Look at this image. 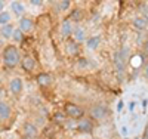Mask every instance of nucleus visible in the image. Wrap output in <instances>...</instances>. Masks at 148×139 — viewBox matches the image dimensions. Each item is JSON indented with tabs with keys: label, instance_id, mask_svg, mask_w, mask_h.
Masks as SVG:
<instances>
[{
	"label": "nucleus",
	"instance_id": "obj_1",
	"mask_svg": "<svg viewBox=\"0 0 148 139\" xmlns=\"http://www.w3.org/2000/svg\"><path fill=\"white\" fill-rule=\"evenodd\" d=\"M2 59H3V64L8 68H15L21 64V53H19V49L15 45H8L5 46L3 52H2Z\"/></svg>",
	"mask_w": 148,
	"mask_h": 139
},
{
	"label": "nucleus",
	"instance_id": "obj_2",
	"mask_svg": "<svg viewBox=\"0 0 148 139\" xmlns=\"http://www.w3.org/2000/svg\"><path fill=\"white\" fill-rule=\"evenodd\" d=\"M126 56H127V47H123L114 53V68L117 73V79L123 81L125 77V67H126Z\"/></svg>",
	"mask_w": 148,
	"mask_h": 139
},
{
	"label": "nucleus",
	"instance_id": "obj_3",
	"mask_svg": "<svg viewBox=\"0 0 148 139\" xmlns=\"http://www.w3.org/2000/svg\"><path fill=\"white\" fill-rule=\"evenodd\" d=\"M64 112L68 118H73V120H82L84 117V110L74 102H67L64 105Z\"/></svg>",
	"mask_w": 148,
	"mask_h": 139
},
{
	"label": "nucleus",
	"instance_id": "obj_4",
	"mask_svg": "<svg viewBox=\"0 0 148 139\" xmlns=\"http://www.w3.org/2000/svg\"><path fill=\"white\" fill-rule=\"evenodd\" d=\"M89 114H90V117H92L93 120L101 121V120H104V118L108 117L110 110H108L105 105H102V104H96V105H93V107L89 110Z\"/></svg>",
	"mask_w": 148,
	"mask_h": 139
},
{
	"label": "nucleus",
	"instance_id": "obj_5",
	"mask_svg": "<svg viewBox=\"0 0 148 139\" xmlns=\"http://www.w3.org/2000/svg\"><path fill=\"white\" fill-rule=\"evenodd\" d=\"M21 133H22V138L24 139H36L37 135H39V129H37V126L34 123L25 121V123L22 124Z\"/></svg>",
	"mask_w": 148,
	"mask_h": 139
},
{
	"label": "nucleus",
	"instance_id": "obj_6",
	"mask_svg": "<svg viewBox=\"0 0 148 139\" xmlns=\"http://www.w3.org/2000/svg\"><path fill=\"white\" fill-rule=\"evenodd\" d=\"M12 107L9 105L8 101L5 99H0V121H9L12 118Z\"/></svg>",
	"mask_w": 148,
	"mask_h": 139
},
{
	"label": "nucleus",
	"instance_id": "obj_7",
	"mask_svg": "<svg viewBox=\"0 0 148 139\" xmlns=\"http://www.w3.org/2000/svg\"><path fill=\"white\" fill-rule=\"evenodd\" d=\"M18 28L25 34V33H31L34 30V21L31 16H21L18 21Z\"/></svg>",
	"mask_w": 148,
	"mask_h": 139
},
{
	"label": "nucleus",
	"instance_id": "obj_8",
	"mask_svg": "<svg viewBox=\"0 0 148 139\" xmlns=\"http://www.w3.org/2000/svg\"><path fill=\"white\" fill-rule=\"evenodd\" d=\"M8 89H9V92H10L12 95L18 96V95H21V93H22V89H24V83H22V80H21L19 77H14V79H10V81H9V86H8Z\"/></svg>",
	"mask_w": 148,
	"mask_h": 139
},
{
	"label": "nucleus",
	"instance_id": "obj_9",
	"mask_svg": "<svg viewBox=\"0 0 148 139\" xmlns=\"http://www.w3.org/2000/svg\"><path fill=\"white\" fill-rule=\"evenodd\" d=\"M59 33H61V37H62V39H68L70 36H73V33H74V25H73V22H71L68 18H64V19H62V22H61V30H59Z\"/></svg>",
	"mask_w": 148,
	"mask_h": 139
},
{
	"label": "nucleus",
	"instance_id": "obj_10",
	"mask_svg": "<svg viewBox=\"0 0 148 139\" xmlns=\"http://www.w3.org/2000/svg\"><path fill=\"white\" fill-rule=\"evenodd\" d=\"M21 67H22V70L24 71H27V73H33L34 70H36V61H34V58L33 56H30V55H25L24 58H21V64H19Z\"/></svg>",
	"mask_w": 148,
	"mask_h": 139
},
{
	"label": "nucleus",
	"instance_id": "obj_11",
	"mask_svg": "<svg viewBox=\"0 0 148 139\" xmlns=\"http://www.w3.org/2000/svg\"><path fill=\"white\" fill-rule=\"evenodd\" d=\"M65 53L70 56H77L80 53V43H77L76 40H68L65 43Z\"/></svg>",
	"mask_w": 148,
	"mask_h": 139
},
{
	"label": "nucleus",
	"instance_id": "obj_12",
	"mask_svg": "<svg viewBox=\"0 0 148 139\" xmlns=\"http://www.w3.org/2000/svg\"><path fill=\"white\" fill-rule=\"evenodd\" d=\"M36 81L40 87H47V86H51L53 83V77L49 73H40V74H37Z\"/></svg>",
	"mask_w": 148,
	"mask_h": 139
},
{
	"label": "nucleus",
	"instance_id": "obj_13",
	"mask_svg": "<svg viewBox=\"0 0 148 139\" xmlns=\"http://www.w3.org/2000/svg\"><path fill=\"white\" fill-rule=\"evenodd\" d=\"M77 130L82 133H90L93 130V123L90 118H82L77 123Z\"/></svg>",
	"mask_w": 148,
	"mask_h": 139
},
{
	"label": "nucleus",
	"instance_id": "obj_14",
	"mask_svg": "<svg viewBox=\"0 0 148 139\" xmlns=\"http://www.w3.org/2000/svg\"><path fill=\"white\" fill-rule=\"evenodd\" d=\"M133 27L135 30L138 31H144L147 27H148V18L147 16H138L133 19Z\"/></svg>",
	"mask_w": 148,
	"mask_h": 139
},
{
	"label": "nucleus",
	"instance_id": "obj_15",
	"mask_svg": "<svg viewBox=\"0 0 148 139\" xmlns=\"http://www.w3.org/2000/svg\"><path fill=\"white\" fill-rule=\"evenodd\" d=\"M14 31H15V27L12 24H8V25H3V27L0 28V36H2L3 39H10V37L14 36Z\"/></svg>",
	"mask_w": 148,
	"mask_h": 139
},
{
	"label": "nucleus",
	"instance_id": "obj_16",
	"mask_svg": "<svg viewBox=\"0 0 148 139\" xmlns=\"http://www.w3.org/2000/svg\"><path fill=\"white\" fill-rule=\"evenodd\" d=\"M83 18H84V12H83L82 9H79V8L74 9L71 14H70V16H68V19H70L71 22H80Z\"/></svg>",
	"mask_w": 148,
	"mask_h": 139
},
{
	"label": "nucleus",
	"instance_id": "obj_17",
	"mask_svg": "<svg viewBox=\"0 0 148 139\" xmlns=\"http://www.w3.org/2000/svg\"><path fill=\"white\" fill-rule=\"evenodd\" d=\"M10 9L15 14V16H22V14L25 12V6H24L21 2H12L10 3Z\"/></svg>",
	"mask_w": 148,
	"mask_h": 139
},
{
	"label": "nucleus",
	"instance_id": "obj_18",
	"mask_svg": "<svg viewBox=\"0 0 148 139\" xmlns=\"http://www.w3.org/2000/svg\"><path fill=\"white\" fill-rule=\"evenodd\" d=\"M101 45V37L99 36H92L89 37V39H86V46H88L89 49H98V46Z\"/></svg>",
	"mask_w": 148,
	"mask_h": 139
},
{
	"label": "nucleus",
	"instance_id": "obj_19",
	"mask_svg": "<svg viewBox=\"0 0 148 139\" xmlns=\"http://www.w3.org/2000/svg\"><path fill=\"white\" fill-rule=\"evenodd\" d=\"M73 36H74V40H76L77 43H80V42H86V30L84 28H74V33H73Z\"/></svg>",
	"mask_w": 148,
	"mask_h": 139
},
{
	"label": "nucleus",
	"instance_id": "obj_20",
	"mask_svg": "<svg viewBox=\"0 0 148 139\" xmlns=\"http://www.w3.org/2000/svg\"><path fill=\"white\" fill-rule=\"evenodd\" d=\"M10 19H12V15L9 14V12H6V10L0 12V25H2V27L10 24Z\"/></svg>",
	"mask_w": 148,
	"mask_h": 139
},
{
	"label": "nucleus",
	"instance_id": "obj_21",
	"mask_svg": "<svg viewBox=\"0 0 148 139\" xmlns=\"http://www.w3.org/2000/svg\"><path fill=\"white\" fill-rule=\"evenodd\" d=\"M52 120L56 124H64L67 121V116H65V112H55V114L52 116Z\"/></svg>",
	"mask_w": 148,
	"mask_h": 139
},
{
	"label": "nucleus",
	"instance_id": "obj_22",
	"mask_svg": "<svg viewBox=\"0 0 148 139\" xmlns=\"http://www.w3.org/2000/svg\"><path fill=\"white\" fill-rule=\"evenodd\" d=\"M12 39H14V42H16V43H22V40H24V33H22L19 28H15Z\"/></svg>",
	"mask_w": 148,
	"mask_h": 139
},
{
	"label": "nucleus",
	"instance_id": "obj_23",
	"mask_svg": "<svg viewBox=\"0 0 148 139\" xmlns=\"http://www.w3.org/2000/svg\"><path fill=\"white\" fill-rule=\"evenodd\" d=\"M56 5H58V9L62 10V12H65V10H68L71 8V2H70V0H62V2H58Z\"/></svg>",
	"mask_w": 148,
	"mask_h": 139
},
{
	"label": "nucleus",
	"instance_id": "obj_24",
	"mask_svg": "<svg viewBox=\"0 0 148 139\" xmlns=\"http://www.w3.org/2000/svg\"><path fill=\"white\" fill-rule=\"evenodd\" d=\"M77 64H79L80 68H86V67H88V64H89V61L86 59V58H79V62H77Z\"/></svg>",
	"mask_w": 148,
	"mask_h": 139
},
{
	"label": "nucleus",
	"instance_id": "obj_25",
	"mask_svg": "<svg viewBox=\"0 0 148 139\" xmlns=\"http://www.w3.org/2000/svg\"><path fill=\"white\" fill-rule=\"evenodd\" d=\"M30 3H31V5H34V6H42V5H43L42 0H31Z\"/></svg>",
	"mask_w": 148,
	"mask_h": 139
},
{
	"label": "nucleus",
	"instance_id": "obj_26",
	"mask_svg": "<svg viewBox=\"0 0 148 139\" xmlns=\"http://www.w3.org/2000/svg\"><path fill=\"white\" fill-rule=\"evenodd\" d=\"M144 53H145V56H148V39L144 43Z\"/></svg>",
	"mask_w": 148,
	"mask_h": 139
},
{
	"label": "nucleus",
	"instance_id": "obj_27",
	"mask_svg": "<svg viewBox=\"0 0 148 139\" xmlns=\"http://www.w3.org/2000/svg\"><path fill=\"white\" fill-rule=\"evenodd\" d=\"M123 107H125V102H123V101H119V104H117V111L120 112V111L123 110Z\"/></svg>",
	"mask_w": 148,
	"mask_h": 139
},
{
	"label": "nucleus",
	"instance_id": "obj_28",
	"mask_svg": "<svg viewBox=\"0 0 148 139\" xmlns=\"http://www.w3.org/2000/svg\"><path fill=\"white\" fill-rule=\"evenodd\" d=\"M135 107H136V102H135V101H132V102L129 104V111H133Z\"/></svg>",
	"mask_w": 148,
	"mask_h": 139
},
{
	"label": "nucleus",
	"instance_id": "obj_29",
	"mask_svg": "<svg viewBox=\"0 0 148 139\" xmlns=\"http://www.w3.org/2000/svg\"><path fill=\"white\" fill-rule=\"evenodd\" d=\"M144 138H145V139H148V123H147L145 129H144Z\"/></svg>",
	"mask_w": 148,
	"mask_h": 139
},
{
	"label": "nucleus",
	"instance_id": "obj_30",
	"mask_svg": "<svg viewBox=\"0 0 148 139\" xmlns=\"http://www.w3.org/2000/svg\"><path fill=\"white\" fill-rule=\"evenodd\" d=\"M144 75L148 79V64H145V68H144Z\"/></svg>",
	"mask_w": 148,
	"mask_h": 139
},
{
	"label": "nucleus",
	"instance_id": "obj_31",
	"mask_svg": "<svg viewBox=\"0 0 148 139\" xmlns=\"http://www.w3.org/2000/svg\"><path fill=\"white\" fill-rule=\"evenodd\" d=\"M3 9H5V2L0 0V12H3Z\"/></svg>",
	"mask_w": 148,
	"mask_h": 139
},
{
	"label": "nucleus",
	"instance_id": "obj_32",
	"mask_svg": "<svg viewBox=\"0 0 148 139\" xmlns=\"http://www.w3.org/2000/svg\"><path fill=\"white\" fill-rule=\"evenodd\" d=\"M147 105H148V101H147V99H144V101H142V107H144V108H147Z\"/></svg>",
	"mask_w": 148,
	"mask_h": 139
},
{
	"label": "nucleus",
	"instance_id": "obj_33",
	"mask_svg": "<svg viewBox=\"0 0 148 139\" xmlns=\"http://www.w3.org/2000/svg\"><path fill=\"white\" fill-rule=\"evenodd\" d=\"M121 132H123V135L126 136V133H127V129H126V127H123V129H121Z\"/></svg>",
	"mask_w": 148,
	"mask_h": 139
},
{
	"label": "nucleus",
	"instance_id": "obj_34",
	"mask_svg": "<svg viewBox=\"0 0 148 139\" xmlns=\"http://www.w3.org/2000/svg\"><path fill=\"white\" fill-rule=\"evenodd\" d=\"M0 95H2V87H0Z\"/></svg>",
	"mask_w": 148,
	"mask_h": 139
},
{
	"label": "nucleus",
	"instance_id": "obj_35",
	"mask_svg": "<svg viewBox=\"0 0 148 139\" xmlns=\"http://www.w3.org/2000/svg\"><path fill=\"white\" fill-rule=\"evenodd\" d=\"M142 139H145V138H142Z\"/></svg>",
	"mask_w": 148,
	"mask_h": 139
}]
</instances>
